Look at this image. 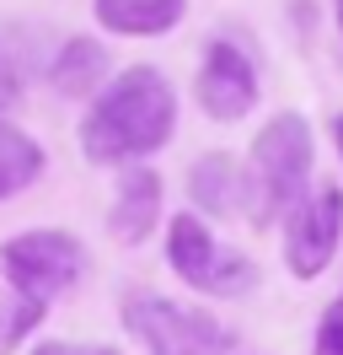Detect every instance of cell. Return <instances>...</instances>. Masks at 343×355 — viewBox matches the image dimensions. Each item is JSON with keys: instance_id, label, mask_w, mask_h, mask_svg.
I'll use <instances>...</instances> for the list:
<instances>
[{"instance_id": "5bb4252c", "label": "cell", "mask_w": 343, "mask_h": 355, "mask_svg": "<svg viewBox=\"0 0 343 355\" xmlns=\"http://www.w3.org/2000/svg\"><path fill=\"white\" fill-rule=\"evenodd\" d=\"M317 355H343V296L322 312V329H317Z\"/></svg>"}, {"instance_id": "8992f818", "label": "cell", "mask_w": 343, "mask_h": 355, "mask_svg": "<svg viewBox=\"0 0 343 355\" xmlns=\"http://www.w3.org/2000/svg\"><path fill=\"white\" fill-rule=\"evenodd\" d=\"M343 237V189H317L311 200H300L290 210V226H284V264L295 269L300 280H317L322 269L333 264Z\"/></svg>"}, {"instance_id": "9a60e30c", "label": "cell", "mask_w": 343, "mask_h": 355, "mask_svg": "<svg viewBox=\"0 0 343 355\" xmlns=\"http://www.w3.org/2000/svg\"><path fill=\"white\" fill-rule=\"evenodd\" d=\"M33 355H118V350H107V345H64V339H48V345H38Z\"/></svg>"}, {"instance_id": "277c9868", "label": "cell", "mask_w": 343, "mask_h": 355, "mask_svg": "<svg viewBox=\"0 0 343 355\" xmlns=\"http://www.w3.org/2000/svg\"><path fill=\"white\" fill-rule=\"evenodd\" d=\"M124 323L150 355H225L231 350L225 323H214L198 307H177L167 296H129Z\"/></svg>"}, {"instance_id": "3957f363", "label": "cell", "mask_w": 343, "mask_h": 355, "mask_svg": "<svg viewBox=\"0 0 343 355\" xmlns=\"http://www.w3.org/2000/svg\"><path fill=\"white\" fill-rule=\"evenodd\" d=\"M0 264H6V280L17 291L21 302L33 307H48L54 296L75 286L86 275V248L70 237V232H21L11 243L0 248Z\"/></svg>"}, {"instance_id": "30bf717a", "label": "cell", "mask_w": 343, "mask_h": 355, "mask_svg": "<svg viewBox=\"0 0 343 355\" xmlns=\"http://www.w3.org/2000/svg\"><path fill=\"white\" fill-rule=\"evenodd\" d=\"M241 189H247V178L236 173V162L225 151L214 156H198L188 173V194L198 210H210V216H231V210H241Z\"/></svg>"}, {"instance_id": "6da1fadb", "label": "cell", "mask_w": 343, "mask_h": 355, "mask_svg": "<svg viewBox=\"0 0 343 355\" xmlns=\"http://www.w3.org/2000/svg\"><path fill=\"white\" fill-rule=\"evenodd\" d=\"M172 124H177V97L167 76L134 65L118 81H107V92L81 119V151L91 162H134V156L161 151L172 140Z\"/></svg>"}, {"instance_id": "2e32d148", "label": "cell", "mask_w": 343, "mask_h": 355, "mask_svg": "<svg viewBox=\"0 0 343 355\" xmlns=\"http://www.w3.org/2000/svg\"><path fill=\"white\" fill-rule=\"evenodd\" d=\"M333 135H338V151H343V113L333 119Z\"/></svg>"}, {"instance_id": "9c48e42d", "label": "cell", "mask_w": 343, "mask_h": 355, "mask_svg": "<svg viewBox=\"0 0 343 355\" xmlns=\"http://www.w3.org/2000/svg\"><path fill=\"white\" fill-rule=\"evenodd\" d=\"M156 216H161V178L140 167V173H129L124 183H118V200L107 210V232H113L118 243H145Z\"/></svg>"}, {"instance_id": "52a82bcc", "label": "cell", "mask_w": 343, "mask_h": 355, "mask_svg": "<svg viewBox=\"0 0 343 355\" xmlns=\"http://www.w3.org/2000/svg\"><path fill=\"white\" fill-rule=\"evenodd\" d=\"M198 103L210 119L231 124L257 103V70L252 60L236 44H210L204 49V65H198Z\"/></svg>"}, {"instance_id": "4fadbf2b", "label": "cell", "mask_w": 343, "mask_h": 355, "mask_svg": "<svg viewBox=\"0 0 343 355\" xmlns=\"http://www.w3.org/2000/svg\"><path fill=\"white\" fill-rule=\"evenodd\" d=\"M43 173V146H33L21 130L0 124V200L21 194L33 178Z\"/></svg>"}, {"instance_id": "7c38bea8", "label": "cell", "mask_w": 343, "mask_h": 355, "mask_svg": "<svg viewBox=\"0 0 343 355\" xmlns=\"http://www.w3.org/2000/svg\"><path fill=\"white\" fill-rule=\"evenodd\" d=\"M107 76V49L91 44V38H64L59 54L48 60V81L64 92V97H86Z\"/></svg>"}, {"instance_id": "ba28073f", "label": "cell", "mask_w": 343, "mask_h": 355, "mask_svg": "<svg viewBox=\"0 0 343 355\" xmlns=\"http://www.w3.org/2000/svg\"><path fill=\"white\" fill-rule=\"evenodd\" d=\"M54 60V44H48V27L21 22V17H6L0 22V92H21L27 81H38Z\"/></svg>"}, {"instance_id": "5b68a950", "label": "cell", "mask_w": 343, "mask_h": 355, "mask_svg": "<svg viewBox=\"0 0 343 355\" xmlns=\"http://www.w3.org/2000/svg\"><path fill=\"white\" fill-rule=\"evenodd\" d=\"M167 264L204 296H247L257 286V264L236 248L214 243L193 216H172L167 232Z\"/></svg>"}, {"instance_id": "7a4b0ae2", "label": "cell", "mask_w": 343, "mask_h": 355, "mask_svg": "<svg viewBox=\"0 0 343 355\" xmlns=\"http://www.w3.org/2000/svg\"><path fill=\"white\" fill-rule=\"evenodd\" d=\"M311 178V124L300 113H279L252 140V173H247V216L257 226L290 216L306 200Z\"/></svg>"}, {"instance_id": "8fae6325", "label": "cell", "mask_w": 343, "mask_h": 355, "mask_svg": "<svg viewBox=\"0 0 343 355\" xmlns=\"http://www.w3.org/2000/svg\"><path fill=\"white\" fill-rule=\"evenodd\" d=\"M188 0H97V17L113 33H129V38H156V33H172L183 22Z\"/></svg>"}, {"instance_id": "e0dca14e", "label": "cell", "mask_w": 343, "mask_h": 355, "mask_svg": "<svg viewBox=\"0 0 343 355\" xmlns=\"http://www.w3.org/2000/svg\"><path fill=\"white\" fill-rule=\"evenodd\" d=\"M338 27H343V0H338Z\"/></svg>"}]
</instances>
